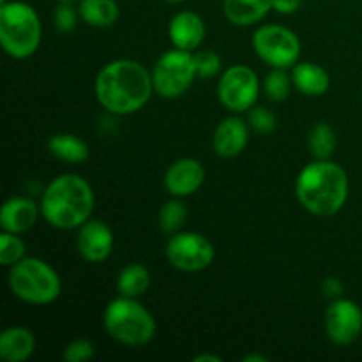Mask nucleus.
<instances>
[{
	"label": "nucleus",
	"instance_id": "obj_1",
	"mask_svg": "<svg viewBox=\"0 0 362 362\" xmlns=\"http://www.w3.org/2000/svg\"><path fill=\"white\" fill-rule=\"evenodd\" d=\"M94 94L106 112L131 115L140 112L154 94L152 73L136 60H113L95 76Z\"/></svg>",
	"mask_w": 362,
	"mask_h": 362
},
{
	"label": "nucleus",
	"instance_id": "obj_2",
	"mask_svg": "<svg viewBox=\"0 0 362 362\" xmlns=\"http://www.w3.org/2000/svg\"><path fill=\"white\" fill-rule=\"evenodd\" d=\"M299 204L315 216H334L349 198L346 172L331 159H315L304 166L296 180Z\"/></svg>",
	"mask_w": 362,
	"mask_h": 362
},
{
	"label": "nucleus",
	"instance_id": "obj_3",
	"mask_svg": "<svg viewBox=\"0 0 362 362\" xmlns=\"http://www.w3.org/2000/svg\"><path fill=\"white\" fill-rule=\"evenodd\" d=\"M94 204V191L83 177L62 173L42 191L41 214L53 228L73 230L90 219Z\"/></svg>",
	"mask_w": 362,
	"mask_h": 362
},
{
	"label": "nucleus",
	"instance_id": "obj_4",
	"mask_svg": "<svg viewBox=\"0 0 362 362\" xmlns=\"http://www.w3.org/2000/svg\"><path fill=\"white\" fill-rule=\"evenodd\" d=\"M42 27L34 7L21 0L0 4V42L11 59L23 60L41 45Z\"/></svg>",
	"mask_w": 362,
	"mask_h": 362
},
{
	"label": "nucleus",
	"instance_id": "obj_5",
	"mask_svg": "<svg viewBox=\"0 0 362 362\" xmlns=\"http://www.w3.org/2000/svg\"><path fill=\"white\" fill-rule=\"evenodd\" d=\"M106 334L126 346H144L156 336V320L151 311L133 297L110 300L103 315Z\"/></svg>",
	"mask_w": 362,
	"mask_h": 362
},
{
	"label": "nucleus",
	"instance_id": "obj_6",
	"mask_svg": "<svg viewBox=\"0 0 362 362\" xmlns=\"http://www.w3.org/2000/svg\"><path fill=\"white\" fill-rule=\"evenodd\" d=\"M7 283L14 297L34 306L52 304L62 292L59 272L48 262L35 257H25L9 267Z\"/></svg>",
	"mask_w": 362,
	"mask_h": 362
},
{
	"label": "nucleus",
	"instance_id": "obj_7",
	"mask_svg": "<svg viewBox=\"0 0 362 362\" xmlns=\"http://www.w3.org/2000/svg\"><path fill=\"white\" fill-rule=\"evenodd\" d=\"M152 73L154 92L165 99H177L186 94L197 78L193 53L173 48L163 53Z\"/></svg>",
	"mask_w": 362,
	"mask_h": 362
},
{
	"label": "nucleus",
	"instance_id": "obj_8",
	"mask_svg": "<svg viewBox=\"0 0 362 362\" xmlns=\"http://www.w3.org/2000/svg\"><path fill=\"white\" fill-rule=\"evenodd\" d=\"M255 53L272 69H288L300 57V41L297 34L281 25H264L257 28L251 39Z\"/></svg>",
	"mask_w": 362,
	"mask_h": 362
},
{
	"label": "nucleus",
	"instance_id": "obj_9",
	"mask_svg": "<svg viewBox=\"0 0 362 362\" xmlns=\"http://www.w3.org/2000/svg\"><path fill=\"white\" fill-rule=\"evenodd\" d=\"M258 94H260V80L257 73L244 64L230 66L219 78V103L230 112H250L258 101Z\"/></svg>",
	"mask_w": 362,
	"mask_h": 362
},
{
	"label": "nucleus",
	"instance_id": "obj_10",
	"mask_svg": "<svg viewBox=\"0 0 362 362\" xmlns=\"http://www.w3.org/2000/svg\"><path fill=\"white\" fill-rule=\"evenodd\" d=\"M214 244L197 232H177L166 244V260L184 272H200L214 262Z\"/></svg>",
	"mask_w": 362,
	"mask_h": 362
},
{
	"label": "nucleus",
	"instance_id": "obj_11",
	"mask_svg": "<svg viewBox=\"0 0 362 362\" xmlns=\"http://www.w3.org/2000/svg\"><path fill=\"white\" fill-rule=\"evenodd\" d=\"M325 332L338 346L352 345L362 334V310L350 299H336L325 311Z\"/></svg>",
	"mask_w": 362,
	"mask_h": 362
},
{
	"label": "nucleus",
	"instance_id": "obj_12",
	"mask_svg": "<svg viewBox=\"0 0 362 362\" xmlns=\"http://www.w3.org/2000/svg\"><path fill=\"white\" fill-rule=\"evenodd\" d=\"M78 253L90 264L108 260L113 251V232L101 219H87L80 226L76 239Z\"/></svg>",
	"mask_w": 362,
	"mask_h": 362
},
{
	"label": "nucleus",
	"instance_id": "obj_13",
	"mask_svg": "<svg viewBox=\"0 0 362 362\" xmlns=\"http://www.w3.org/2000/svg\"><path fill=\"white\" fill-rule=\"evenodd\" d=\"M205 180V170L198 159H177L165 173V187L172 197H191L202 187Z\"/></svg>",
	"mask_w": 362,
	"mask_h": 362
},
{
	"label": "nucleus",
	"instance_id": "obj_14",
	"mask_svg": "<svg viewBox=\"0 0 362 362\" xmlns=\"http://www.w3.org/2000/svg\"><path fill=\"white\" fill-rule=\"evenodd\" d=\"M205 34V21L193 11H180L170 20L168 35L173 48L194 52L204 42Z\"/></svg>",
	"mask_w": 362,
	"mask_h": 362
},
{
	"label": "nucleus",
	"instance_id": "obj_15",
	"mask_svg": "<svg viewBox=\"0 0 362 362\" xmlns=\"http://www.w3.org/2000/svg\"><path fill=\"white\" fill-rule=\"evenodd\" d=\"M250 140V127L239 117H228L218 124L212 136V147L219 158H237Z\"/></svg>",
	"mask_w": 362,
	"mask_h": 362
},
{
	"label": "nucleus",
	"instance_id": "obj_16",
	"mask_svg": "<svg viewBox=\"0 0 362 362\" xmlns=\"http://www.w3.org/2000/svg\"><path fill=\"white\" fill-rule=\"evenodd\" d=\"M39 214H41V205L34 200L25 197H13L4 202L0 209V226L4 232L9 233H25L35 225Z\"/></svg>",
	"mask_w": 362,
	"mask_h": 362
},
{
	"label": "nucleus",
	"instance_id": "obj_17",
	"mask_svg": "<svg viewBox=\"0 0 362 362\" xmlns=\"http://www.w3.org/2000/svg\"><path fill=\"white\" fill-rule=\"evenodd\" d=\"M35 350V338L30 329L9 327L0 334V359L6 362H25Z\"/></svg>",
	"mask_w": 362,
	"mask_h": 362
},
{
	"label": "nucleus",
	"instance_id": "obj_18",
	"mask_svg": "<svg viewBox=\"0 0 362 362\" xmlns=\"http://www.w3.org/2000/svg\"><path fill=\"white\" fill-rule=\"evenodd\" d=\"M272 11V0H223V13L235 27H251Z\"/></svg>",
	"mask_w": 362,
	"mask_h": 362
},
{
	"label": "nucleus",
	"instance_id": "obj_19",
	"mask_svg": "<svg viewBox=\"0 0 362 362\" xmlns=\"http://www.w3.org/2000/svg\"><path fill=\"white\" fill-rule=\"evenodd\" d=\"M293 87L304 95L318 98L329 90L331 78L322 66L315 62H299L292 67Z\"/></svg>",
	"mask_w": 362,
	"mask_h": 362
},
{
	"label": "nucleus",
	"instance_id": "obj_20",
	"mask_svg": "<svg viewBox=\"0 0 362 362\" xmlns=\"http://www.w3.org/2000/svg\"><path fill=\"white\" fill-rule=\"evenodd\" d=\"M80 18L95 28H108L117 23L120 16L119 4L115 0H80Z\"/></svg>",
	"mask_w": 362,
	"mask_h": 362
},
{
	"label": "nucleus",
	"instance_id": "obj_21",
	"mask_svg": "<svg viewBox=\"0 0 362 362\" xmlns=\"http://www.w3.org/2000/svg\"><path fill=\"white\" fill-rule=\"evenodd\" d=\"M48 151L53 158L73 165L87 161L88 158V145L80 136L69 133L53 134L48 140Z\"/></svg>",
	"mask_w": 362,
	"mask_h": 362
},
{
	"label": "nucleus",
	"instance_id": "obj_22",
	"mask_svg": "<svg viewBox=\"0 0 362 362\" xmlns=\"http://www.w3.org/2000/svg\"><path fill=\"white\" fill-rule=\"evenodd\" d=\"M148 286H151V272L141 264L126 265L117 278V290L124 297L138 299L147 292Z\"/></svg>",
	"mask_w": 362,
	"mask_h": 362
},
{
	"label": "nucleus",
	"instance_id": "obj_23",
	"mask_svg": "<svg viewBox=\"0 0 362 362\" xmlns=\"http://www.w3.org/2000/svg\"><path fill=\"white\" fill-rule=\"evenodd\" d=\"M336 145H338V138H336L332 126L325 122L315 124L308 136V148H310L311 156L315 159H331L336 151Z\"/></svg>",
	"mask_w": 362,
	"mask_h": 362
},
{
	"label": "nucleus",
	"instance_id": "obj_24",
	"mask_svg": "<svg viewBox=\"0 0 362 362\" xmlns=\"http://www.w3.org/2000/svg\"><path fill=\"white\" fill-rule=\"evenodd\" d=\"M187 219V209L180 200H170L159 211V228L166 235L180 232Z\"/></svg>",
	"mask_w": 362,
	"mask_h": 362
},
{
	"label": "nucleus",
	"instance_id": "obj_25",
	"mask_svg": "<svg viewBox=\"0 0 362 362\" xmlns=\"http://www.w3.org/2000/svg\"><path fill=\"white\" fill-rule=\"evenodd\" d=\"M292 74H286L285 69H272L264 80V90L267 98L274 103H281L288 99L292 92Z\"/></svg>",
	"mask_w": 362,
	"mask_h": 362
},
{
	"label": "nucleus",
	"instance_id": "obj_26",
	"mask_svg": "<svg viewBox=\"0 0 362 362\" xmlns=\"http://www.w3.org/2000/svg\"><path fill=\"white\" fill-rule=\"evenodd\" d=\"M25 243L20 239L18 233L2 232L0 235V264L4 267H13L25 258Z\"/></svg>",
	"mask_w": 362,
	"mask_h": 362
},
{
	"label": "nucleus",
	"instance_id": "obj_27",
	"mask_svg": "<svg viewBox=\"0 0 362 362\" xmlns=\"http://www.w3.org/2000/svg\"><path fill=\"white\" fill-rule=\"evenodd\" d=\"M193 59L194 67H197V76L202 80L214 78L221 71V57L212 49H200V52L193 53Z\"/></svg>",
	"mask_w": 362,
	"mask_h": 362
},
{
	"label": "nucleus",
	"instance_id": "obj_28",
	"mask_svg": "<svg viewBox=\"0 0 362 362\" xmlns=\"http://www.w3.org/2000/svg\"><path fill=\"white\" fill-rule=\"evenodd\" d=\"M78 20H80V11L74 9L69 2H59V6L53 11V23H55L57 30L62 34L74 32Z\"/></svg>",
	"mask_w": 362,
	"mask_h": 362
},
{
	"label": "nucleus",
	"instance_id": "obj_29",
	"mask_svg": "<svg viewBox=\"0 0 362 362\" xmlns=\"http://www.w3.org/2000/svg\"><path fill=\"white\" fill-rule=\"evenodd\" d=\"M250 126L257 133L271 134L278 127V119H276V115L271 110L264 108V106H253L250 110Z\"/></svg>",
	"mask_w": 362,
	"mask_h": 362
},
{
	"label": "nucleus",
	"instance_id": "obj_30",
	"mask_svg": "<svg viewBox=\"0 0 362 362\" xmlns=\"http://www.w3.org/2000/svg\"><path fill=\"white\" fill-rule=\"evenodd\" d=\"M94 356L95 349L88 339H74L62 352V359L66 362H87Z\"/></svg>",
	"mask_w": 362,
	"mask_h": 362
},
{
	"label": "nucleus",
	"instance_id": "obj_31",
	"mask_svg": "<svg viewBox=\"0 0 362 362\" xmlns=\"http://www.w3.org/2000/svg\"><path fill=\"white\" fill-rule=\"evenodd\" d=\"M322 292H324V297H327V299H339L343 293V283L339 281L338 278H334V276H331V278L325 279L324 285H322Z\"/></svg>",
	"mask_w": 362,
	"mask_h": 362
},
{
	"label": "nucleus",
	"instance_id": "obj_32",
	"mask_svg": "<svg viewBox=\"0 0 362 362\" xmlns=\"http://www.w3.org/2000/svg\"><path fill=\"white\" fill-rule=\"evenodd\" d=\"M300 7V0H272V9L279 14H292Z\"/></svg>",
	"mask_w": 362,
	"mask_h": 362
},
{
	"label": "nucleus",
	"instance_id": "obj_33",
	"mask_svg": "<svg viewBox=\"0 0 362 362\" xmlns=\"http://www.w3.org/2000/svg\"><path fill=\"white\" fill-rule=\"evenodd\" d=\"M193 361L194 362H205V361H209V362H221L223 359L219 356H214V354H198V356L194 357Z\"/></svg>",
	"mask_w": 362,
	"mask_h": 362
},
{
	"label": "nucleus",
	"instance_id": "obj_34",
	"mask_svg": "<svg viewBox=\"0 0 362 362\" xmlns=\"http://www.w3.org/2000/svg\"><path fill=\"white\" fill-rule=\"evenodd\" d=\"M244 362H267L269 359L265 356H258V354H250L243 359Z\"/></svg>",
	"mask_w": 362,
	"mask_h": 362
},
{
	"label": "nucleus",
	"instance_id": "obj_35",
	"mask_svg": "<svg viewBox=\"0 0 362 362\" xmlns=\"http://www.w3.org/2000/svg\"><path fill=\"white\" fill-rule=\"evenodd\" d=\"M165 2H168V4H180V2H184V0H165Z\"/></svg>",
	"mask_w": 362,
	"mask_h": 362
},
{
	"label": "nucleus",
	"instance_id": "obj_36",
	"mask_svg": "<svg viewBox=\"0 0 362 362\" xmlns=\"http://www.w3.org/2000/svg\"><path fill=\"white\" fill-rule=\"evenodd\" d=\"M57 2H69V4H73V2H80V0H57Z\"/></svg>",
	"mask_w": 362,
	"mask_h": 362
},
{
	"label": "nucleus",
	"instance_id": "obj_37",
	"mask_svg": "<svg viewBox=\"0 0 362 362\" xmlns=\"http://www.w3.org/2000/svg\"><path fill=\"white\" fill-rule=\"evenodd\" d=\"M7 2V0H0V4H6Z\"/></svg>",
	"mask_w": 362,
	"mask_h": 362
}]
</instances>
